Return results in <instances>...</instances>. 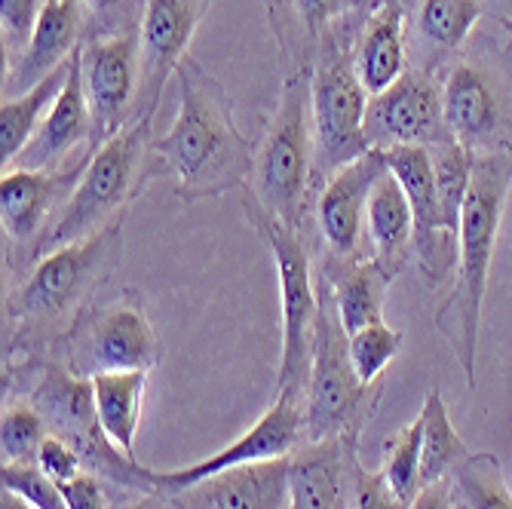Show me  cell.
I'll return each mask as SVG.
<instances>
[{"instance_id":"6da1fadb","label":"cell","mask_w":512,"mask_h":509,"mask_svg":"<svg viewBox=\"0 0 512 509\" xmlns=\"http://www.w3.org/2000/svg\"><path fill=\"white\" fill-rule=\"evenodd\" d=\"M175 80L178 117L166 135L154 138V154L175 178L172 194L181 203H197L246 188L255 145L240 132L224 83L194 56L181 59Z\"/></svg>"},{"instance_id":"7a4b0ae2","label":"cell","mask_w":512,"mask_h":509,"mask_svg":"<svg viewBox=\"0 0 512 509\" xmlns=\"http://www.w3.org/2000/svg\"><path fill=\"white\" fill-rule=\"evenodd\" d=\"M512 188V154H485L476 157L470 191L463 200L460 234H457V273L454 289L445 304L436 310V329L451 344L467 387L476 390V353H479V326L482 304L488 292V273L500 224Z\"/></svg>"},{"instance_id":"3957f363","label":"cell","mask_w":512,"mask_h":509,"mask_svg":"<svg viewBox=\"0 0 512 509\" xmlns=\"http://www.w3.org/2000/svg\"><path fill=\"white\" fill-rule=\"evenodd\" d=\"M123 261V221L43 255L7 298L10 344L62 338Z\"/></svg>"},{"instance_id":"277c9868","label":"cell","mask_w":512,"mask_h":509,"mask_svg":"<svg viewBox=\"0 0 512 509\" xmlns=\"http://www.w3.org/2000/svg\"><path fill=\"white\" fill-rule=\"evenodd\" d=\"M151 123L154 120L129 123L120 135L108 138L102 148L89 154L77 191L65 203L56 224L43 234L34 252V264L43 255L89 240L102 234L105 227L123 221L135 197L148 188V181L160 172H169L166 163L154 154Z\"/></svg>"},{"instance_id":"5b68a950","label":"cell","mask_w":512,"mask_h":509,"mask_svg":"<svg viewBox=\"0 0 512 509\" xmlns=\"http://www.w3.org/2000/svg\"><path fill=\"white\" fill-rule=\"evenodd\" d=\"M316 166V135H313V71H292L279 86L273 117L255 145L249 191L261 209L286 221L295 230L307 227L310 194Z\"/></svg>"},{"instance_id":"8992f818","label":"cell","mask_w":512,"mask_h":509,"mask_svg":"<svg viewBox=\"0 0 512 509\" xmlns=\"http://www.w3.org/2000/svg\"><path fill=\"white\" fill-rule=\"evenodd\" d=\"M448 132L473 157L512 154V50L473 34L442 68Z\"/></svg>"},{"instance_id":"52a82bcc","label":"cell","mask_w":512,"mask_h":509,"mask_svg":"<svg viewBox=\"0 0 512 509\" xmlns=\"http://www.w3.org/2000/svg\"><path fill=\"white\" fill-rule=\"evenodd\" d=\"M243 206L252 227L270 246L276 276H279V301H283V359H279V393L301 396L307 390L316 322H319V289L313 283V264L304 237L286 221H279L258 200L243 191Z\"/></svg>"},{"instance_id":"ba28073f","label":"cell","mask_w":512,"mask_h":509,"mask_svg":"<svg viewBox=\"0 0 512 509\" xmlns=\"http://www.w3.org/2000/svg\"><path fill=\"white\" fill-rule=\"evenodd\" d=\"M375 387V384H371ZM362 384L350 365L347 332L338 319V307L325 289L319 286V322H316V344L310 378L304 390V439L325 442V439H356L365 414L378 405V393Z\"/></svg>"},{"instance_id":"9c48e42d","label":"cell","mask_w":512,"mask_h":509,"mask_svg":"<svg viewBox=\"0 0 512 509\" xmlns=\"http://www.w3.org/2000/svg\"><path fill=\"white\" fill-rule=\"evenodd\" d=\"M31 405L43 414L50 433L65 439L96 476H108L142 494L160 491L154 482V473L145 470L138 460L126 457L105 436L99 414H96V393H92L89 378H77L68 365H46L40 384L34 387Z\"/></svg>"},{"instance_id":"30bf717a","label":"cell","mask_w":512,"mask_h":509,"mask_svg":"<svg viewBox=\"0 0 512 509\" xmlns=\"http://www.w3.org/2000/svg\"><path fill=\"white\" fill-rule=\"evenodd\" d=\"M56 347L71 372L89 381L105 372H151L160 362V338L135 289H123L102 307H86Z\"/></svg>"},{"instance_id":"8fae6325","label":"cell","mask_w":512,"mask_h":509,"mask_svg":"<svg viewBox=\"0 0 512 509\" xmlns=\"http://www.w3.org/2000/svg\"><path fill=\"white\" fill-rule=\"evenodd\" d=\"M368 92L356 77L353 50H325L313 65V181L322 188L338 169L371 151L365 138Z\"/></svg>"},{"instance_id":"7c38bea8","label":"cell","mask_w":512,"mask_h":509,"mask_svg":"<svg viewBox=\"0 0 512 509\" xmlns=\"http://www.w3.org/2000/svg\"><path fill=\"white\" fill-rule=\"evenodd\" d=\"M286 74L313 71L325 50H356L381 0H264Z\"/></svg>"},{"instance_id":"4fadbf2b","label":"cell","mask_w":512,"mask_h":509,"mask_svg":"<svg viewBox=\"0 0 512 509\" xmlns=\"http://www.w3.org/2000/svg\"><path fill=\"white\" fill-rule=\"evenodd\" d=\"M212 0H145L142 25H138V96L132 108V123L154 120L163 86L175 77L181 59H188V46L206 19Z\"/></svg>"},{"instance_id":"5bb4252c","label":"cell","mask_w":512,"mask_h":509,"mask_svg":"<svg viewBox=\"0 0 512 509\" xmlns=\"http://www.w3.org/2000/svg\"><path fill=\"white\" fill-rule=\"evenodd\" d=\"M80 74L92 120V154L132 123L138 77H142V68H138V31L86 40L80 50Z\"/></svg>"},{"instance_id":"9a60e30c","label":"cell","mask_w":512,"mask_h":509,"mask_svg":"<svg viewBox=\"0 0 512 509\" xmlns=\"http://www.w3.org/2000/svg\"><path fill=\"white\" fill-rule=\"evenodd\" d=\"M365 138L378 151L402 145L433 148L451 138L445 123L442 80L421 68H408L381 96L368 99Z\"/></svg>"},{"instance_id":"2e32d148","label":"cell","mask_w":512,"mask_h":509,"mask_svg":"<svg viewBox=\"0 0 512 509\" xmlns=\"http://www.w3.org/2000/svg\"><path fill=\"white\" fill-rule=\"evenodd\" d=\"M387 154L371 148L359 160L338 169L329 181L319 188L316 197V227L322 246L329 249L325 258L335 261H371L368 237H365V215L368 200L381 175L387 172Z\"/></svg>"},{"instance_id":"e0dca14e","label":"cell","mask_w":512,"mask_h":509,"mask_svg":"<svg viewBox=\"0 0 512 509\" xmlns=\"http://www.w3.org/2000/svg\"><path fill=\"white\" fill-rule=\"evenodd\" d=\"M304 439V411L301 396L295 393H276V402L261 414V418L230 445L218 448L215 454L197 460L191 467L154 473V482L160 491H181L191 488L209 476H218L224 470L246 467V464H264V460L292 457L298 442Z\"/></svg>"},{"instance_id":"ac0fdd59","label":"cell","mask_w":512,"mask_h":509,"mask_svg":"<svg viewBox=\"0 0 512 509\" xmlns=\"http://www.w3.org/2000/svg\"><path fill=\"white\" fill-rule=\"evenodd\" d=\"M83 157L80 163L68 169H10L0 178V221H4V240L10 252H25L34 264V252L43 240V234L56 224L65 203L77 191V184L86 169Z\"/></svg>"},{"instance_id":"d6986e66","label":"cell","mask_w":512,"mask_h":509,"mask_svg":"<svg viewBox=\"0 0 512 509\" xmlns=\"http://www.w3.org/2000/svg\"><path fill=\"white\" fill-rule=\"evenodd\" d=\"M384 154H387L390 172L399 178L402 191L408 197V206H411L417 264H421L427 283L439 286L448 276V270L457 264V240L451 237L445 212H442L430 151L417 145H402Z\"/></svg>"},{"instance_id":"ffe728a7","label":"cell","mask_w":512,"mask_h":509,"mask_svg":"<svg viewBox=\"0 0 512 509\" xmlns=\"http://www.w3.org/2000/svg\"><path fill=\"white\" fill-rule=\"evenodd\" d=\"M89 40V13L83 0H43L34 37L19 62L7 68L4 99H19L34 89L43 77H50L68 65Z\"/></svg>"},{"instance_id":"44dd1931","label":"cell","mask_w":512,"mask_h":509,"mask_svg":"<svg viewBox=\"0 0 512 509\" xmlns=\"http://www.w3.org/2000/svg\"><path fill=\"white\" fill-rule=\"evenodd\" d=\"M292 457L246 464L175 491L184 509H286Z\"/></svg>"},{"instance_id":"7402d4cb","label":"cell","mask_w":512,"mask_h":509,"mask_svg":"<svg viewBox=\"0 0 512 509\" xmlns=\"http://www.w3.org/2000/svg\"><path fill=\"white\" fill-rule=\"evenodd\" d=\"M89 145H92V120H89L83 74H80V53H77L71 62V74H68L62 96L56 99L50 114L43 117L34 138L22 148V154L13 160L10 169H31V172L59 169L62 160L74 148L89 151ZM10 169H4V172H10Z\"/></svg>"},{"instance_id":"603a6c76","label":"cell","mask_w":512,"mask_h":509,"mask_svg":"<svg viewBox=\"0 0 512 509\" xmlns=\"http://www.w3.org/2000/svg\"><path fill=\"white\" fill-rule=\"evenodd\" d=\"M482 10V0H417L414 19H408V43L417 62L414 68L439 77L460 46L473 37V25Z\"/></svg>"},{"instance_id":"cb8c5ba5","label":"cell","mask_w":512,"mask_h":509,"mask_svg":"<svg viewBox=\"0 0 512 509\" xmlns=\"http://www.w3.org/2000/svg\"><path fill=\"white\" fill-rule=\"evenodd\" d=\"M353 68L368 96H381L408 71V10L390 0L375 7L356 40Z\"/></svg>"},{"instance_id":"d4e9b609","label":"cell","mask_w":512,"mask_h":509,"mask_svg":"<svg viewBox=\"0 0 512 509\" xmlns=\"http://www.w3.org/2000/svg\"><path fill=\"white\" fill-rule=\"evenodd\" d=\"M365 237H368L371 264L384 273L387 283H393L405 270L408 255H414V218L402 184L390 169L381 175L375 191H371Z\"/></svg>"},{"instance_id":"484cf974","label":"cell","mask_w":512,"mask_h":509,"mask_svg":"<svg viewBox=\"0 0 512 509\" xmlns=\"http://www.w3.org/2000/svg\"><path fill=\"white\" fill-rule=\"evenodd\" d=\"M347 439L307 442L289 467V509H350Z\"/></svg>"},{"instance_id":"4316f807","label":"cell","mask_w":512,"mask_h":509,"mask_svg":"<svg viewBox=\"0 0 512 509\" xmlns=\"http://www.w3.org/2000/svg\"><path fill=\"white\" fill-rule=\"evenodd\" d=\"M319 280L329 289L341 326L350 335H356L365 326L384 322V298H387V280L384 273L371 261H322Z\"/></svg>"},{"instance_id":"83f0119b","label":"cell","mask_w":512,"mask_h":509,"mask_svg":"<svg viewBox=\"0 0 512 509\" xmlns=\"http://www.w3.org/2000/svg\"><path fill=\"white\" fill-rule=\"evenodd\" d=\"M148 390V372H105L92 378L96 414L105 436L135 460V433L142 421V402Z\"/></svg>"},{"instance_id":"f1b7e54d","label":"cell","mask_w":512,"mask_h":509,"mask_svg":"<svg viewBox=\"0 0 512 509\" xmlns=\"http://www.w3.org/2000/svg\"><path fill=\"white\" fill-rule=\"evenodd\" d=\"M71 62L62 65L59 71H53L50 77H43L34 89L25 92V96L4 99V108H0V160H4V169L13 166V160L22 154V148L34 138L43 117L50 114V108L62 96L68 74H71Z\"/></svg>"},{"instance_id":"f546056e","label":"cell","mask_w":512,"mask_h":509,"mask_svg":"<svg viewBox=\"0 0 512 509\" xmlns=\"http://www.w3.org/2000/svg\"><path fill=\"white\" fill-rule=\"evenodd\" d=\"M417 418H421V485L427 488L445 482L448 473H454L470 451L457 436L448 418V408L442 402V393L436 387L427 393V402Z\"/></svg>"},{"instance_id":"4dcf8cb0","label":"cell","mask_w":512,"mask_h":509,"mask_svg":"<svg viewBox=\"0 0 512 509\" xmlns=\"http://www.w3.org/2000/svg\"><path fill=\"white\" fill-rule=\"evenodd\" d=\"M451 509H512V491L491 451H476L460 460L451 482Z\"/></svg>"},{"instance_id":"1f68e13d","label":"cell","mask_w":512,"mask_h":509,"mask_svg":"<svg viewBox=\"0 0 512 509\" xmlns=\"http://www.w3.org/2000/svg\"><path fill=\"white\" fill-rule=\"evenodd\" d=\"M427 151H430V160H433L436 188H439V200H442L448 230H451V237L457 240L463 200H467V191H470V175H473L476 157L463 148L454 135L445 138V142H439V145H433V148H427Z\"/></svg>"},{"instance_id":"d6a6232c","label":"cell","mask_w":512,"mask_h":509,"mask_svg":"<svg viewBox=\"0 0 512 509\" xmlns=\"http://www.w3.org/2000/svg\"><path fill=\"white\" fill-rule=\"evenodd\" d=\"M378 473L384 476L387 488L408 506L421 494V418H414L384 442V464Z\"/></svg>"},{"instance_id":"836d02e7","label":"cell","mask_w":512,"mask_h":509,"mask_svg":"<svg viewBox=\"0 0 512 509\" xmlns=\"http://www.w3.org/2000/svg\"><path fill=\"white\" fill-rule=\"evenodd\" d=\"M405 335L399 329H390L387 322H375V326H365L356 335L347 338L350 350V365L362 384H375L387 372V365L399 356Z\"/></svg>"},{"instance_id":"e575fe53","label":"cell","mask_w":512,"mask_h":509,"mask_svg":"<svg viewBox=\"0 0 512 509\" xmlns=\"http://www.w3.org/2000/svg\"><path fill=\"white\" fill-rule=\"evenodd\" d=\"M46 436H50V427H46L43 414L34 405L25 402L4 405V418H0L4 464H34Z\"/></svg>"},{"instance_id":"d590c367","label":"cell","mask_w":512,"mask_h":509,"mask_svg":"<svg viewBox=\"0 0 512 509\" xmlns=\"http://www.w3.org/2000/svg\"><path fill=\"white\" fill-rule=\"evenodd\" d=\"M0 476H4V488L25 497L34 509H68L62 488L46 473H40L37 464H4Z\"/></svg>"},{"instance_id":"8d00e7d4","label":"cell","mask_w":512,"mask_h":509,"mask_svg":"<svg viewBox=\"0 0 512 509\" xmlns=\"http://www.w3.org/2000/svg\"><path fill=\"white\" fill-rule=\"evenodd\" d=\"M89 13V40L138 31L145 13V0H83Z\"/></svg>"},{"instance_id":"74e56055","label":"cell","mask_w":512,"mask_h":509,"mask_svg":"<svg viewBox=\"0 0 512 509\" xmlns=\"http://www.w3.org/2000/svg\"><path fill=\"white\" fill-rule=\"evenodd\" d=\"M37 0H0V28H4V53L13 62L22 59L37 28Z\"/></svg>"},{"instance_id":"f35d334b","label":"cell","mask_w":512,"mask_h":509,"mask_svg":"<svg viewBox=\"0 0 512 509\" xmlns=\"http://www.w3.org/2000/svg\"><path fill=\"white\" fill-rule=\"evenodd\" d=\"M350 509H408V503L387 488L381 473H368L350 454Z\"/></svg>"},{"instance_id":"ab89813d","label":"cell","mask_w":512,"mask_h":509,"mask_svg":"<svg viewBox=\"0 0 512 509\" xmlns=\"http://www.w3.org/2000/svg\"><path fill=\"white\" fill-rule=\"evenodd\" d=\"M34 464L40 467V473H46L50 476L56 485H65V482H71V479H77L80 473H83V457L65 442V439H59V436H46V442L40 445V451H37V460Z\"/></svg>"},{"instance_id":"60d3db41","label":"cell","mask_w":512,"mask_h":509,"mask_svg":"<svg viewBox=\"0 0 512 509\" xmlns=\"http://www.w3.org/2000/svg\"><path fill=\"white\" fill-rule=\"evenodd\" d=\"M68 509H108L105 503V488L96 473H80L77 479L59 485Z\"/></svg>"},{"instance_id":"b9f144b4","label":"cell","mask_w":512,"mask_h":509,"mask_svg":"<svg viewBox=\"0 0 512 509\" xmlns=\"http://www.w3.org/2000/svg\"><path fill=\"white\" fill-rule=\"evenodd\" d=\"M408 509H451V485H448V479L421 488V494L411 500Z\"/></svg>"},{"instance_id":"7bdbcfd3","label":"cell","mask_w":512,"mask_h":509,"mask_svg":"<svg viewBox=\"0 0 512 509\" xmlns=\"http://www.w3.org/2000/svg\"><path fill=\"white\" fill-rule=\"evenodd\" d=\"M126 509H166V503H163L160 491H151V494H142L135 503H129Z\"/></svg>"},{"instance_id":"ee69618b","label":"cell","mask_w":512,"mask_h":509,"mask_svg":"<svg viewBox=\"0 0 512 509\" xmlns=\"http://www.w3.org/2000/svg\"><path fill=\"white\" fill-rule=\"evenodd\" d=\"M0 509H34L25 497H19L16 491L4 488V500H0Z\"/></svg>"},{"instance_id":"f6af8a7d","label":"cell","mask_w":512,"mask_h":509,"mask_svg":"<svg viewBox=\"0 0 512 509\" xmlns=\"http://www.w3.org/2000/svg\"><path fill=\"white\" fill-rule=\"evenodd\" d=\"M381 4H384V0H381ZM390 4H399V7H402V10H408V16H411V10H414L417 0H390Z\"/></svg>"},{"instance_id":"bcb514c9","label":"cell","mask_w":512,"mask_h":509,"mask_svg":"<svg viewBox=\"0 0 512 509\" xmlns=\"http://www.w3.org/2000/svg\"><path fill=\"white\" fill-rule=\"evenodd\" d=\"M500 25H503V28H506V34H509V43H506V46L512 50V19H500Z\"/></svg>"}]
</instances>
